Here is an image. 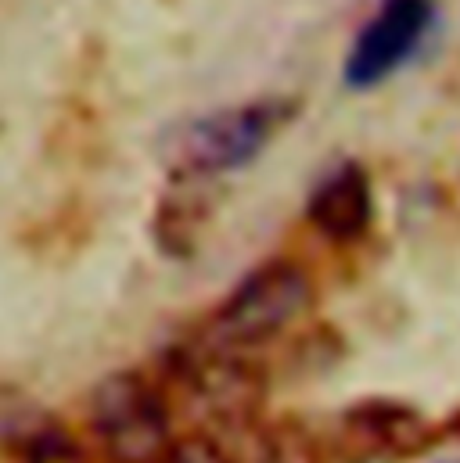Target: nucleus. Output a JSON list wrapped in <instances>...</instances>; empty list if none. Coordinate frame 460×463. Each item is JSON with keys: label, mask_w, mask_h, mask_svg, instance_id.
I'll return each mask as SVG.
<instances>
[{"label": "nucleus", "mask_w": 460, "mask_h": 463, "mask_svg": "<svg viewBox=\"0 0 460 463\" xmlns=\"http://www.w3.org/2000/svg\"><path fill=\"white\" fill-rule=\"evenodd\" d=\"M313 302V280L299 262L273 259L252 269L213 317V331L241 348L266 345Z\"/></svg>", "instance_id": "7ed1b4c3"}, {"label": "nucleus", "mask_w": 460, "mask_h": 463, "mask_svg": "<svg viewBox=\"0 0 460 463\" xmlns=\"http://www.w3.org/2000/svg\"><path fill=\"white\" fill-rule=\"evenodd\" d=\"M87 420L112 463H158L173 446L169 402L162 388L137 370H119L94 388Z\"/></svg>", "instance_id": "f03ea898"}, {"label": "nucleus", "mask_w": 460, "mask_h": 463, "mask_svg": "<svg viewBox=\"0 0 460 463\" xmlns=\"http://www.w3.org/2000/svg\"><path fill=\"white\" fill-rule=\"evenodd\" d=\"M421 439H425V420L407 406L370 402V406H352L342 417V442L359 460L403 457L417 449Z\"/></svg>", "instance_id": "0eeeda50"}, {"label": "nucleus", "mask_w": 460, "mask_h": 463, "mask_svg": "<svg viewBox=\"0 0 460 463\" xmlns=\"http://www.w3.org/2000/svg\"><path fill=\"white\" fill-rule=\"evenodd\" d=\"M162 370L198 417L234 431L255 424L266 377L252 348L234 345L209 327V335H191L169 348L162 355Z\"/></svg>", "instance_id": "f257e3e1"}, {"label": "nucleus", "mask_w": 460, "mask_h": 463, "mask_svg": "<svg viewBox=\"0 0 460 463\" xmlns=\"http://www.w3.org/2000/svg\"><path fill=\"white\" fill-rule=\"evenodd\" d=\"M281 118H284L281 105H241L198 118L180 137V158L198 176L241 169L266 147Z\"/></svg>", "instance_id": "20e7f679"}, {"label": "nucleus", "mask_w": 460, "mask_h": 463, "mask_svg": "<svg viewBox=\"0 0 460 463\" xmlns=\"http://www.w3.org/2000/svg\"><path fill=\"white\" fill-rule=\"evenodd\" d=\"M436 18L432 0H385L374 18L359 29L349 58H345V83L349 87H374L392 76L428 36Z\"/></svg>", "instance_id": "39448f33"}, {"label": "nucleus", "mask_w": 460, "mask_h": 463, "mask_svg": "<svg viewBox=\"0 0 460 463\" xmlns=\"http://www.w3.org/2000/svg\"><path fill=\"white\" fill-rule=\"evenodd\" d=\"M18 463H87V449L69 428L43 424L22 439Z\"/></svg>", "instance_id": "1a4fd4ad"}, {"label": "nucleus", "mask_w": 460, "mask_h": 463, "mask_svg": "<svg viewBox=\"0 0 460 463\" xmlns=\"http://www.w3.org/2000/svg\"><path fill=\"white\" fill-rule=\"evenodd\" d=\"M244 431L248 439L241 453H234L237 463H321L317 439L299 424H252Z\"/></svg>", "instance_id": "6e6552de"}, {"label": "nucleus", "mask_w": 460, "mask_h": 463, "mask_svg": "<svg viewBox=\"0 0 460 463\" xmlns=\"http://www.w3.org/2000/svg\"><path fill=\"white\" fill-rule=\"evenodd\" d=\"M158 463H237L234 453L220 439L213 435H184V439H173V446L166 449V457Z\"/></svg>", "instance_id": "9d476101"}, {"label": "nucleus", "mask_w": 460, "mask_h": 463, "mask_svg": "<svg viewBox=\"0 0 460 463\" xmlns=\"http://www.w3.org/2000/svg\"><path fill=\"white\" fill-rule=\"evenodd\" d=\"M306 216L328 241L363 237L370 227V216H374V194H370L367 173L356 162H345L335 173H328L317 184V191L310 194Z\"/></svg>", "instance_id": "423d86ee"}]
</instances>
